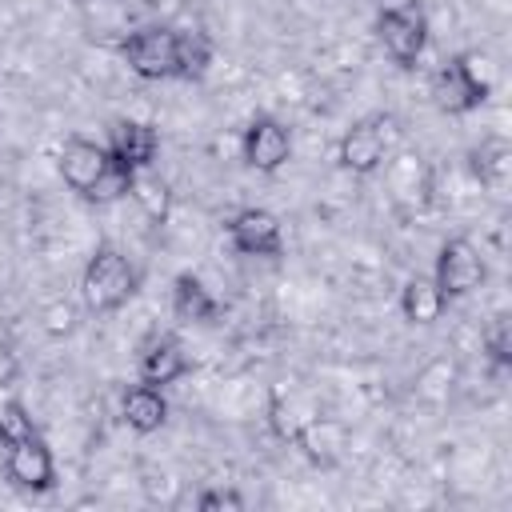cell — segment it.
<instances>
[{"label":"cell","instance_id":"obj_1","mask_svg":"<svg viewBox=\"0 0 512 512\" xmlns=\"http://www.w3.org/2000/svg\"><path fill=\"white\" fill-rule=\"evenodd\" d=\"M136 292V268L128 264V256L112 244H100L80 276V296L92 312H116L120 304H128V296Z\"/></svg>","mask_w":512,"mask_h":512},{"label":"cell","instance_id":"obj_2","mask_svg":"<svg viewBox=\"0 0 512 512\" xmlns=\"http://www.w3.org/2000/svg\"><path fill=\"white\" fill-rule=\"evenodd\" d=\"M376 32H380V44L392 60L400 64H416L424 44H428V20L416 4H388L380 8L376 16Z\"/></svg>","mask_w":512,"mask_h":512},{"label":"cell","instance_id":"obj_3","mask_svg":"<svg viewBox=\"0 0 512 512\" xmlns=\"http://www.w3.org/2000/svg\"><path fill=\"white\" fill-rule=\"evenodd\" d=\"M484 276H488V268H484V256L476 252L472 240H460V236H456V240H444V244H440L432 280L440 284V292H444L448 300L476 292V288L484 284Z\"/></svg>","mask_w":512,"mask_h":512},{"label":"cell","instance_id":"obj_4","mask_svg":"<svg viewBox=\"0 0 512 512\" xmlns=\"http://www.w3.org/2000/svg\"><path fill=\"white\" fill-rule=\"evenodd\" d=\"M124 60L140 80L176 76V32L172 28H140L124 40Z\"/></svg>","mask_w":512,"mask_h":512},{"label":"cell","instance_id":"obj_5","mask_svg":"<svg viewBox=\"0 0 512 512\" xmlns=\"http://www.w3.org/2000/svg\"><path fill=\"white\" fill-rule=\"evenodd\" d=\"M244 164L256 172H276L292 156V136L276 116H252L244 128Z\"/></svg>","mask_w":512,"mask_h":512},{"label":"cell","instance_id":"obj_6","mask_svg":"<svg viewBox=\"0 0 512 512\" xmlns=\"http://www.w3.org/2000/svg\"><path fill=\"white\" fill-rule=\"evenodd\" d=\"M228 236H232V248L244 256H280L284 252L280 220L268 208H240L228 220Z\"/></svg>","mask_w":512,"mask_h":512},{"label":"cell","instance_id":"obj_7","mask_svg":"<svg viewBox=\"0 0 512 512\" xmlns=\"http://www.w3.org/2000/svg\"><path fill=\"white\" fill-rule=\"evenodd\" d=\"M4 468H8V480L28 488V492H48L56 484V464H52V452H48V444L40 436L8 444Z\"/></svg>","mask_w":512,"mask_h":512},{"label":"cell","instance_id":"obj_8","mask_svg":"<svg viewBox=\"0 0 512 512\" xmlns=\"http://www.w3.org/2000/svg\"><path fill=\"white\" fill-rule=\"evenodd\" d=\"M388 156V136H384V120H356L344 136H340V164L356 176H368L384 164Z\"/></svg>","mask_w":512,"mask_h":512},{"label":"cell","instance_id":"obj_9","mask_svg":"<svg viewBox=\"0 0 512 512\" xmlns=\"http://www.w3.org/2000/svg\"><path fill=\"white\" fill-rule=\"evenodd\" d=\"M108 152L112 160L128 164L132 172L140 168H152L156 152H160V132L144 120H116L112 124V140H108Z\"/></svg>","mask_w":512,"mask_h":512},{"label":"cell","instance_id":"obj_10","mask_svg":"<svg viewBox=\"0 0 512 512\" xmlns=\"http://www.w3.org/2000/svg\"><path fill=\"white\" fill-rule=\"evenodd\" d=\"M108 160H112V152H108L104 144L76 136V140H68V144L60 148V176H64V184H68L72 192L84 196V192L96 184V176L108 168Z\"/></svg>","mask_w":512,"mask_h":512},{"label":"cell","instance_id":"obj_11","mask_svg":"<svg viewBox=\"0 0 512 512\" xmlns=\"http://www.w3.org/2000/svg\"><path fill=\"white\" fill-rule=\"evenodd\" d=\"M432 100H436L440 112H448V116H464V112L480 108L488 96L472 84V76L464 72V64L452 56V60L432 76Z\"/></svg>","mask_w":512,"mask_h":512},{"label":"cell","instance_id":"obj_12","mask_svg":"<svg viewBox=\"0 0 512 512\" xmlns=\"http://www.w3.org/2000/svg\"><path fill=\"white\" fill-rule=\"evenodd\" d=\"M184 368H188V360H184V348H180L176 336H156V340H148L144 352H140V380H144V384L164 388V384L180 380Z\"/></svg>","mask_w":512,"mask_h":512},{"label":"cell","instance_id":"obj_13","mask_svg":"<svg viewBox=\"0 0 512 512\" xmlns=\"http://www.w3.org/2000/svg\"><path fill=\"white\" fill-rule=\"evenodd\" d=\"M120 416H124V424H128L132 432H156V428H164V420H168V400H164V392H160L156 384H144V380H140L136 388L124 392Z\"/></svg>","mask_w":512,"mask_h":512},{"label":"cell","instance_id":"obj_14","mask_svg":"<svg viewBox=\"0 0 512 512\" xmlns=\"http://www.w3.org/2000/svg\"><path fill=\"white\" fill-rule=\"evenodd\" d=\"M448 296L440 292V284L432 276H412L400 292V312L408 324H436L444 316Z\"/></svg>","mask_w":512,"mask_h":512},{"label":"cell","instance_id":"obj_15","mask_svg":"<svg viewBox=\"0 0 512 512\" xmlns=\"http://www.w3.org/2000/svg\"><path fill=\"white\" fill-rule=\"evenodd\" d=\"M172 312H176L180 320L208 324V320L216 316V300H212V292H208L192 272H184V276H176V288H172Z\"/></svg>","mask_w":512,"mask_h":512},{"label":"cell","instance_id":"obj_16","mask_svg":"<svg viewBox=\"0 0 512 512\" xmlns=\"http://www.w3.org/2000/svg\"><path fill=\"white\" fill-rule=\"evenodd\" d=\"M212 64V40L204 32H176V76L200 80Z\"/></svg>","mask_w":512,"mask_h":512},{"label":"cell","instance_id":"obj_17","mask_svg":"<svg viewBox=\"0 0 512 512\" xmlns=\"http://www.w3.org/2000/svg\"><path fill=\"white\" fill-rule=\"evenodd\" d=\"M128 196L144 208L148 220H164V216H168V200H172V196H168V184H164L152 168H140V172L132 176V192H128Z\"/></svg>","mask_w":512,"mask_h":512},{"label":"cell","instance_id":"obj_18","mask_svg":"<svg viewBox=\"0 0 512 512\" xmlns=\"http://www.w3.org/2000/svg\"><path fill=\"white\" fill-rule=\"evenodd\" d=\"M132 168L128 164H120V160H108V168L96 176V184L84 192V200H92V204H112V200H120V196H128L132 192Z\"/></svg>","mask_w":512,"mask_h":512},{"label":"cell","instance_id":"obj_19","mask_svg":"<svg viewBox=\"0 0 512 512\" xmlns=\"http://www.w3.org/2000/svg\"><path fill=\"white\" fill-rule=\"evenodd\" d=\"M508 144L504 140H488L480 152H476V172H480V180L492 188V192H504V184H508Z\"/></svg>","mask_w":512,"mask_h":512},{"label":"cell","instance_id":"obj_20","mask_svg":"<svg viewBox=\"0 0 512 512\" xmlns=\"http://www.w3.org/2000/svg\"><path fill=\"white\" fill-rule=\"evenodd\" d=\"M28 436H40L36 424H32V416H28V408L20 400H4L0 404V444L8 448V444L28 440Z\"/></svg>","mask_w":512,"mask_h":512},{"label":"cell","instance_id":"obj_21","mask_svg":"<svg viewBox=\"0 0 512 512\" xmlns=\"http://www.w3.org/2000/svg\"><path fill=\"white\" fill-rule=\"evenodd\" d=\"M456 60L464 64V72L472 76V84H476L484 96L496 88V64H492V56H484L480 48H472V52H460Z\"/></svg>","mask_w":512,"mask_h":512},{"label":"cell","instance_id":"obj_22","mask_svg":"<svg viewBox=\"0 0 512 512\" xmlns=\"http://www.w3.org/2000/svg\"><path fill=\"white\" fill-rule=\"evenodd\" d=\"M484 348H488V356L496 364H508L512 360V324H508V316H496L492 320V328L484 332Z\"/></svg>","mask_w":512,"mask_h":512},{"label":"cell","instance_id":"obj_23","mask_svg":"<svg viewBox=\"0 0 512 512\" xmlns=\"http://www.w3.org/2000/svg\"><path fill=\"white\" fill-rule=\"evenodd\" d=\"M44 328H48L52 336L72 332V308H68V304H52V308L44 312Z\"/></svg>","mask_w":512,"mask_h":512},{"label":"cell","instance_id":"obj_24","mask_svg":"<svg viewBox=\"0 0 512 512\" xmlns=\"http://www.w3.org/2000/svg\"><path fill=\"white\" fill-rule=\"evenodd\" d=\"M196 508H204V512H216V508H244V500H240L236 492H220V488H212V492H204V496L196 500Z\"/></svg>","mask_w":512,"mask_h":512},{"label":"cell","instance_id":"obj_25","mask_svg":"<svg viewBox=\"0 0 512 512\" xmlns=\"http://www.w3.org/2000/svg\"><path fill=\"white\" fill-rule=\"evenodd\" d=\"M16 376H20V360H16V352L8 344H0V388H8Z\"/></svg>","mask_w":512,"mask_h":512}]
</instances>
